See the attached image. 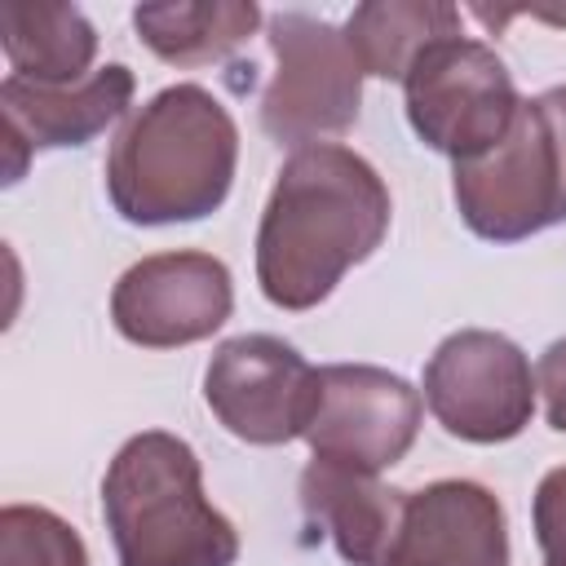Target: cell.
<instances>
[{
  "label": "cell",
  "mask_w": 566,
  "mask_h": 566,
  "mask_svg": "<svg viewBox=\"0 0 566 566\" xmlns=\"http://www.w3.org/2000/svg\"><path fill=\"white\" fill-rule=\"evenodd\" d=\"M389 186L340 142L283 159L256 226V283L279 310H314L389 234Z\"/></svg>",
  "instance_id": "6da1fadb"
},
{
  "label": "cell",
  "mask_w": 566,
  "mask_h": 566,
  "mask_svg": "<svg viewBox=\"0 0 566 566\" xmlns=\"http://www.w3.org/2000/svg\"><path fill=\"white\" fill-rule=\"evenodd\" d=\"M274 75L261 93V128L279 146H314L327 133H345L358 119L363 66L345 40L323 18L274 13L270 18Z\"/></svg>",
  "instance_id": "8992f818"
},
{
  "label": "cell",
  "mask_w": 566,
  "mask_h": 566,
  "mask_svg": "<svg viewBox=\"0 0 566 566\" xmlns=\"http://www.w3.org/2000/svg\"><path fill=\"white\" fill-rule=\"evenodd\" d=\"M380 566H509L504 504L469 478L407 491Z\"/></svg>",
  "instance_id": "7c38bea8"
},
{
  "label": "cell",
  "mask_w": 566,
  "mask_h": 566,
  "mask_svg": "<svg viewBox=\"0 0 566 566\" xmlns=\"http://www.w3.org/2000/svg\"><path fill=\"white\" fill-rule=\"evenodd\" d=\"M0 566H88V548L57 513L9 504L0 513Z\"/></svg>",
  "instance_id": "e0dca14e"
},
{
  "label": "cell",
  "mask_w": 566,
  "mask_h": 566,
  "mask_svg": "<svg viewBox=\"0 0 566 566\" xmlns=\"http://www.w3.org/2000/svg\"><path fill=\"white\" fill-rule=\"evenodd\" d=\"M424 402L433 420L478 447L517 438L535 411V376L526 354L486 327L451 332L424 363Z\"/></svg>",
  "instance_id": "52a82bcc"
},
{
  "label": "cell",
  "mask_w": 566,
  "mask_h": 566,
  "mask_svg": "<svg viewBox=\"0 0 566 566\" xmlns=\"http://www.w3.org/2000/svg\"><path fill=\"white\" fill-rule=\"evenodd\" d=\"M239 164V128L203 84H168L128 115L106 155V195L133 226L217 212Z\"/></svg>",
  "instance_id": "7a4b0ae2"
},
{
  "label": "cell",
  "mask_w": 566,
  "mask_h": 566,
  "mask_svg": "<svg viewBox=\"0 0 566 566\" xmlns=\"http://www.w3.org/2000/svg\"><path fill=\"white\" fill-rule=\"evenodd\" d=\"M402 97L416 137L455 164L504 142L522 106L504 57L469 35L433 40L402 75Z\"/></svg>",
  "instance_id": "5b68a950"
},
{
  "label": "cell",
  "mask_w": 566,
  "mask_h": 566,
  "mask_svg": "<svg viewBox=\"0 0 566 566\" xmlns=\"http://www.w3.org/2000/svg\"><path fill=\"white\" fill-rule=\"evenodd\" d=\"M531 517H535V544H539L544 562L548 566H566V464L548 469L539 478Z\"/></svg>",
  "instance_id": "ac0fdd59"
},
{
  "label": "cell",
  "mask_w": 566,
  "mask_h": 566,
  "mask_svg": "<svg viewBox=\"0 0 566 566\" xmlns=\"http://www.w3.org/2000/svg\"><path fill=\"white\" fill-rule=\"evenodd\" d=\"M420 411L424 398L402 376L371 363H332L318 367V411L305 442L318 460L380 473L411 451Z\"/></svg>",
  "instance_id": "9c48e42d"
},
{
  "label": "cell",
  "mask_w": 566,
  "mask_h": 566,
  "mask_svg": "<svg viewBox=\"0 0 566 566\" xmlns=\"http://www.w3.org/2000/svg\"><path fill=\"white\" fill-rule=\"evenodd\" d=\"M535 389L544 394V416L557 433H566V336L553 340L535 363Z\"/></svg>",
  "instance_id": "d6986e66"
},
{
  "label": "cell",
  "mask_w": 566,
  "mask_h": 566,
  "mask_svg": "<svg viewBox=\"0 0 566 566\" xmlns=\"http://www.w3.org/2000/svg\"><path fill=\"white\" fill-rule=\"evenodd\" d=\"M102 517L119 566H234L239 531L203 495V469L186 438L133 433L102 478Z\"/></svg>",
  "instance_id": "3957f363"
},
{
  "label": "cell",
  "mask_w": 566,
  "mask_h": 566,
  "mask_svg": "<svg viewBox=\"0 0 566 566\" xmlns=\"http://www.w3.org/2000/svg\"><path fill=\"white\" fill-rule=\"evenodd\" d=\"M261 22L252 0H195V4H137L133 27L142 44L168 66H203L230 57Z\"/></svg>",
  "instance_id": "2e32d148"
},
{
  "label": "cell",
  "mask_w": 566,
  "mask_h": 566,
  "mask_svg": "<svg viewBox=\"0 0 566 566\" xmlns=\"http://www.w3.org/2000/svg\"><path fill=\"white\" fill-rule=\"evenodd\" d=\"M301 509L332 535L349 566H380L402 513V491H389L376 473L314 455L301 469Z\"/></svg>",
  "instance_id": "4fadbf2b"
},
{
  "label": "cell",
  "mask_w": 566,
  "mask_h": 566,
  "mask_svg": "<svg viewBox=\"0 0 566 566\" xmlns=\"http://www.w3.org/2000/svg\"><path fill=\"white\" fill-rule=\"evenodd\" d=\"M133 71L124 62L97 66L80 84H31L9 75L0 84V133H4V181H18L27 168V155L57 150V146H84L97 133H106L133 102Z\"/></svg>",
  "instance_id": "8fae6325"
},
{
  "label": "cell",
  "mask_w": 566,
  "mask_h": 566,
  "mask_svg": "<svg viewBox=\"0 0 566 566\" xmlns=\"http://www.w3.org/2000/svg\"><path fill=\"white\" fill-rule=\"evenodd\" d=\"M451 195L464 226L491 243H517L566 221V84L522 102L504 142L455 164Z\"/></svg>",
  "instance_id": "277c9868"
},
{
  "label": "cell",
  "mask_w": 566,
  "mask_h": 566,
  "mask_svg": "<svg viewBox=\"0 0 566 566\" xmlns=\"http://www.w3.org/2000/svg\"><path fill=\"white\" fill-rule=\"evenodd\" d=\"M447 35H460V9L447 0H367L345 22L363 75L376 80H402L411 62Z\"/></svg>",
  "instance_id": "9a60e30c"
},
{
  "label": "cell",
  "mask_w": 566,
  "mask_h": 566,
  "mask_svg": "<svg viewBox=\"0 0 566 566\" xmlns=\"http://www.w3.org/2000/svg\"><path fill=\"white\" fill-rule=\"evenodd\" d=\"M203 402L234 438L252 447H283L305 438L318 411V367L279 336H230L208 358Z\"/></svg>",
  "instance_id": "ba28073f"
},
{
  "label": "cell",
  "mask_w": 566,
  "mask_h": 566,
  "mask_svg": "<svg viewBox=\"0 0 566 566\" xmlns=\"http://www.w3.org/2000/svg\"><path fill=\"white\" fill-rule=\"evenodd\" d=\"M0 44L18 80L31 84H80L97 57V31L75 4H4Z\"/></svg>",
  "instance_id": "5bb4252c"
},
{
  "label": "cell",
  "mask_w": 566,
  "mask_h": 566,
  "mask_svg": "<svg viewBox=\"0 0 566 566\" xmlns=\"http://www.w3.org/2000/svg\"><path fill=\"white\" fill-rule=\"evenodd\" d=\"M234 310V283L212 252H155L128 265L111 292V318L142 349L208 340Z\"/></svg>",
  "instance_id": "30bf717a"
}]
</instances>
